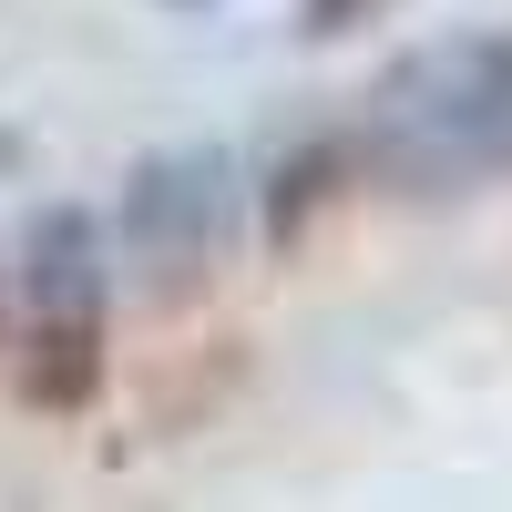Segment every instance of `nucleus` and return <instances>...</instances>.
Returning a JSON list of instances; mask_svg holds the SVG:
<instances>
[{
  "mask_svg": "<svg viewBox=\"0 0 512 512\" xmlns=\"http://www.w3.org/2000/svg\"><path fill=\"white\" fill-rule=\"evenodd\" d=\"M369 164L410 195L512 175V31H461L410 52L369 93Z\"/></svg>",
  "mask_w": 512,
  "mask_h": 512,
  "instance_id": "obj_1",
  "label": "nucleus"
},
{
  "mask_svg": "<svg viewBox=\"0 0 512 512\" xmlns=\"http://www.w3.org/2000/svg\"><path fill=\"white\" fill-rule=\"evenodd\" d=\"M338 175H349V144H308V154H287V164H277V185H267V236L297 246V226H308L318 205L338 195Z\"/></svg>",
  "mask_w": 512,
  "mask_h": 512,
  "instance_id": "obj_5",
  "label": "nucleus"
},
{
  "mask_svg": "<svg viewBox=\"0 0 512 512\" xmlns=\"http://www.w3.org/2000/svg\"><path fill=\"white\" fill-rule=\"evenodd\" d=\"M379 11H390V0H297V21H308L318 41H328V31H359V21H379Z\"/></svg>",
  "mask_w": 512,
  "mask_h": 512,
  "instance_id": "obj_6",
  "label": "nucleus"
},
{
  "mask_svg": "<svg viewBox=\"0 0 512 512\" xmlns=\"http://www.w3.org/2000/svg\"><path fill=\"white\" fill-rule=\"evenodd\" d=\"M11 390L21 410H93L103 400V318H41L11 359Z\"/></svg>",
  "mask_w": 512,
  "mask_h": 512,
  "instance_id": "obj_4",
  "label": "nucleus"
},
{
  "mask_svg": "<svg viewBox=\"0 0 512 512\" xmlns=\"http://www.w3.org/2000/svg\"><path fill=\"white\" fill-rule=\"evenodd\" d=\"M236 205H246V175L226 154H154V164L123 175V246H134V267L164 297H185L226 256Z\"/></svg>",
  "mask_w": 512,
  "mask_h": 512,
  "instance_id": "obj_2",
  "label": "nucleus"
},
{
  "mask_svg": "<svg viewBox=\"0 0 512 512\" xmlns=\"http://www.w3.org/2000/svg\"><path fill=\"white\" fill-rule=\"evenodd\" d=\"M21 297L41 318H103V226L82 205H41L21 226Z\"/></svg>",
  "mask_w": 512,
  "mask_h": 512,
  "instance_id": "obj_3",
  "label": "nucleus"
}]
</instances>
